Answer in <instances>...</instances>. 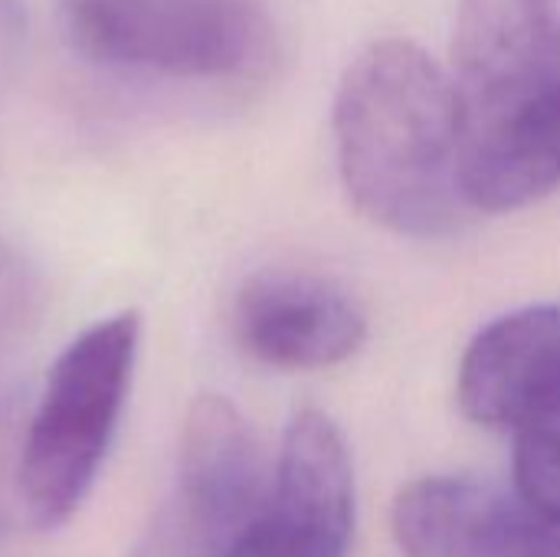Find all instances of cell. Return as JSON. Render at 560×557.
Listing matches in <instances>:
<instances>
[{
	"label": "cell",
	"mask_w": 560,
	"mask_h": 557,
	"mask_svg": "<svg viewBox=\"0 0 560 557\" xmlns=\"http://www.w3.org/2000/svg\"><path fill=\"white\" fill-rule=\"evenodd\" d=\"M469 210L528 207L560 184V0H459L453 46Z\"/></svg>",
	"instance_id": "obj_1"
},
{
	"label": "cell",
	"mask_w": 560,
	"mask_h": 557,
	"mask_svg": "<svg viewBox=\"0 0 560 557\" xmlns=\"http://www.w3.org/2000/svg\"><path fill=\"white\" fill-rule=\"evenodd\" d=\"M338 171L351 204L400 236H443L469 204L450 76L407 39L371 43L335 95Z\"/></svg>",
	"instance_id": "obj_2"
},
{
	"label": "cell",
	"mask_w": 560,
	"mask_h": 557,
	"mask_svg": "<svg viewBox=\"0 0 560 557\" xmlns=\"http://www.w3.org/2000/svg\"><path fill=\"white\" fill-rule=\"evenodd\" d=\"M138 341L141 315L118 312L52 361L16 466L20 506L39 532L66 525L89 499L128 404Z\"/></svg>",
	"instance_id": "obj_3"
},
{
	"label": "cell",
	"mask_w": 560,
	"mask_h": 557,
	"mask_svg": "<svg viewBox=\"0 0 560 557\" xmlns=\"http://www.w3.org/2000/svg\"><path fill=\"white\" fill-rule=\"evenodd\" d=\"M75 49L112 69L243 79L269 66L276 30L253 0H59Z\"/></svg>",
	"instance_id": "obj_4"
},
{
	"label": "cell",
	"mask_w": 560,
	"mask_h": 557,
	"mask_svg": "<svg viewBox=\"0 0 560 557\" xmlns=\"http://www.w3.org/2000/svg\"><path fill=\"white\" fill-rule=\"evenodd\" d=\"M272 469L246 417L220 394L190 404L174 496L131 557H226L266 512Z\"/></svg>",
	"instance_id": "obj_5"
},
{
	"label": "cell",
	"mask_w": 560,
	"mask_h": 557,
	"mask_svg": "<svg viewBox=\"0 0 560 557\" xmlns=\"http://www.w3.org/2000/svg\"><path fill=\"white\" fill-rule=\"evenodd\" d=\"M354 469L341 430L322 410L292 417L266 512L226 557H348Z\"/></svg>",
	"instance_id": "obj_6"
},
{
	"label": "cell",
	"mask_w": 560,
	"mask_h": 557,
	"mask_svg": "<svg viewBox=\"0 0 560 557\" xmlns=\"http://www.w3.org/2000/svg\"><path fill=\"white\" fill-rule=\"evenodd\" d=\"M404 557H560V532L518 492L472 476L410 483L394 502Z\"/></svg>",
	"instance_id": "obj_7"
},
{
	"label": "cell",
	"mask_w": 560,
	"mask_h": 557,
	"mask_svg": "<svg viewBox=\"0 0 560 557\" xmlns=\"http://www.w3.org/2000/svg\"><path fill=\"white\" fill-rule=\"evenodd\" d=\"M236 341L262 364L322 371L348 361L368 335L358 299L308 269H259L236 292Z\"/></svg>",
	"instance_id": "obj_8"
},
{
	"label": "cell",
	"mask_w": 560,
	"mask_h": 557,
	"mask_svg": "<svg viewBox=\"0 0 560 557\" xmlns=\"http://www.w3.org/2000/svg\"><path fill=\"white\" fill-rule=\"evenodd\" d=\"M456 397L482 427H560V305H528L489 322L463 355Z\"/></svg>",
	"instance_id": "obj_9"
},
{
	"label": "cell",
	"mask_w": 560,
	"mask_h": 557,
	"mask_svg": "<svg viewBox=\"0 0 560 557\" xmlns=\"http://www.w3.org/2000/svg\"><path fill=\"white\" fill-rule=\"evenodd\" d=\"M515 492L560 532V427L518 433Z\"/></svg>",
	"instance_id": "obj_10"
},
{
	"label": "cell",
	"mask_w": 560,
	"mask_h": 557,
	"mask_svg": "<svg viewBox=\"0 0 560 557\" xmlns=\"http://www.w3.org/2000/svg\"><path fill=\"white\" fill-rule=\"evenodd\" d=\"M43 309V282L30 259L0 240V348L26 335Z\"/></svg>",
	"instance_id": "obj_11"
}]
</instances>
